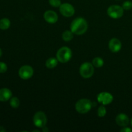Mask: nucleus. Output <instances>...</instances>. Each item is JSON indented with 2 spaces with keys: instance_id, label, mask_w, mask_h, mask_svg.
<instances>
[{
  "instance_id": "7",
  "label": "nucleus",
  "mask_w": 132,
  "mask_h": 132,
  "mask_svg": "<svg viewBox=\"0 0 132 132\" xmlns=\"http://www.w3.org/2000/svg\"><path fill=\"white\" fill-rule=\"evenodd\" d=\"M59 11L63 16L70 18L74 14L75 9L71 4L64 3L61 4L59 6Z\"/></svg>"
},
{
  "instance_id": "13",
  "label": "nucleus",
  "mask_w": 132,
  "mask_h": 132,
  "mask_svg": "<svg viewBox=\"0 0 132 132\" xmlns=\"http://www.w3.org/2000/svg\"><path fill=\"white\" fill-rule=\"evenodd\" d=\"M12 95V93L11 90L9 89L6 88L0 89V101H7L11 98Z\"/></svg>"
},
{
  "instance_id": "17",
  "label": "nucleus",
  "mask_w": 132,
  "mask_h": 132,
  "mask_svg": "<svg viewBox=\"0 0 132 132\" xmlns=\"http://www.w3.org/2000/svg\"><path fill=\"white\" fill-rule=\"evenodd\" d=\"M92 64L96 68H101L104 65V61L102 58L97 57L92 60Z\"/></svg>"
},
{
  "instance_id": "19",
  "label": "nucleus",
  "mask_w": 132,
  "mask_h": 132,
  "mask_svg": "<svg viewBox=\"0 0 132 132\" xmlns=\"http://www.w3.org/2000/svg\"><path fill=\"white\" fill-rule=\"evenodd\" d=\"M106 114V108L104 105L99 107L97 110V115L99 117H104Z\"/></svg>"
},
{
  "instance_id": "12",
  "label": "nucleus",
  "mask_w": 132,
  "mask_h": 132,
  "mask_svg": "<svg viewBox=\"0 0 132 132\" xmlns=\"http://www.w3.org/2000/svg\"><path fill=\"white\" fill-rule=\"evenodd\" d=\"M116 121L118 126L121 127H125L128 125L130 119L127 115L125 113H120L116 117Z\"/></svg>"
},
{
  "instance_id": "21",
  "label": "nucleus",
  "mask_w": 132,
  "mask_h": 132,
  "mask_svg": "<svg viewBox=\"0 0 132 132\" xmlns=\"http://www.w3.org/2000/svg\"><path fill=\"white\" fill-rule=\"evenodd\" d=\"M122 7L123 8L124 10H130V9L132 8V2L130 1H125L122 4Z\"/></svg>"
},
{
  "instance_id": "3",
  "label": "nucleus",
  "mask_w": 132,
  "mask_h": 132,
  "mask_svg": "<svg viewBox=\"0 0 132 132\" xmlns=\"http://www.w3.org/2000/svg\"><path fill=\"white\" fill-rule=\"evenodd\" d=\"M92 107V102L87 99H80L76 103L75 106L76 111L81 114L88 113L91 110Z\"/></svg>"
},
{
  "instance_id": "14",
  "label": "nucleus",
  "mask_w": 132,
  "mask_h": 132,
  "mask_svg": "<svg viewBox=\"0 0 132 132\" xmlns=\"http://www.w3.org/2000/svg\"><path fill=\"white\" fill-rule=\"evenodd\" d=\"M58 63L57 59H55L54 57H50L46 60V63H45V65L48 68H54L57 67Z\"/></svg>"
},
{
  "instance_id": "9",
  "label": "nucleus",
  "mask_w": 132,
  "mask_h": 132,
  "mask_svg": "<svg viewBox=\"0 0 132 132\" xmlns=\"http://www.w3.org/2000/svg\"><path fill=\"white\" fill-rule=\"evenodd\" d=\"M97 99L98 102L103 105H108L110 104L113 100V95L110 93L106 92H101L100 94H98Z\"/></svg>"
},
{
  "instance_id": "8",
  "label": "nucleus",
  "mask_w": 132,
  "mask_h": 132,
  "mask_svg": "<svg viewBox=\"0 0 132 132\" xmlns=\"http://www.w3.org/2000/svg\"><path fill=\"white\" fill-rule=\"evenodd\" d=\"M34 74V70L29 65H24L19 70V76L22 79L27 80L32 77Z\"/></svg>"
},
{
  "instance_id": "22",
  "label": "nucleus",
  "mask_w": 132,
  "mask_h": 132,
  "mask_svg": "<svg viewBox=\"0 0 132 132\" xmlns=\"http://www.w3.org/2000/svg\"><path fill=\"white\" fill-rule=\"evenodd\" d=\"M7 70V66L3 62H0V73H5Z\"/></svg>"
},
{
  "instance_id": "26",
  "label": "nucleus",
  "mask_w": 132,
  "mask_h": 132,
  "mask_svg": "<svg viewBox=\"0 0 132 132\" xmlns=\"http://www.w3.org/2000/svg\"><path fill=\"white\" fill-rule=\"evenodd\" d=\"M1 55H2V50H1V49L0 48V57H1Z\"/></svg>"
},
{
  "instance_id": "23",
  "label": "nucleus",
  "mask_w": 132,
  "mask_h": 132,
  "mask_svg": "<svg viewBox=\"0 0 132 132\" xmlns=\"http://www.w3.org/2000/svg\"><path fill=\"white\" fill-rule=\"evenodd\" d=\"M120 131H121V132H131L132 130L131 128H130L125 126V127H124V128L122 127V128L121 129Z\"/></svg>"
},
{
  "instance_id": "1",
  "label": "nucleus",
  "mask_w": 132,
  "mask_h": 132,
  "mask_svg": "<svg viewBox=\"0 0 132 132\" xmlns=\"http://www.w3.org/2000/svg\"><path fill=\"white\" fill-rule=\"evenodd\" d=\"M87 21L82 18H78L73 20L70 24V30L73 34L82 35L87 31Z\"/></svg>"
},
{
  "instance_id": "25",
  "label": "nucleus",
  "mask_w": 132,
  "mask_h": 132,
  "mask_svg": "<svg viewBox=\"0 0 132 132\" xmlns=\"http://www.w3.org/2000/svg\"><path fill=\"white\" fill-rule=\"evenodd\" d=\"M5 131H6V130H5L3 127H2V126H0V132H5Z\"/></svg>"
},
{
  "instance_id": "6",
  "label": "nucleus",
  "mask_w": 132,
  "mask_h": 132,
  "mask_svg": "<svg viewBox=\"0 0 132 132\" xmlns=\"http://www.w3.org/2000/svg\"><path fill=\"white\" fill-rule=\"evenodd\" d=\"M107 14L113 19H119L123 15L124 9L119 5H111L107 10Z\"/></svg>"
},
{
  "instance_id": "11",
  "label": "nucleus",
  "mask_w": 132,
  "mask_h": 132,
  "mask_svg": "<svg viewBox=\"0 0 132 132\" xmlns=\"http://www.w3.org/2000/svg\"><path fill=\"white\" fill-rule=\"evenodd\" d=\"M122 48V44L117 38H112L109 42V48L112 52H118Z\"/></svg>"
},
{
  "instance_id": "10",
  "label": "nucleus",
  "mask_w": 132,
  "mask_h": 132,
  "mask_svg": "<svg viewBox=\"0 0 132 132\" xmlns=\"http://www.w3.org/2000/svg\"><path fill=\"white\" fill-rule=\"evenodd\" d=\"M43 17L45 20L50 24H54L58 20V15L53 10H47L45 12Z\"/></svg>"
},
{
  "instance_id": "16",
  "label": "nucleus",
  "mask_w": 132,
  "mask_h": 132,
  "mask_svg": "<svg viewBox=\"0 0 132 132\" xmlns=\"http://www.w3.org/2000/svg\"><path fill=\"white\" fill-rule=\"evenodd\" d=\"M73 32L70 30H65L62 34V38L64 41H70L73 39Z\"/></svg>"
},
{
  "instance_id": "2",
  "label": "nucleus",
  "mask_w": 132,
  "mask_h": 132,
  "mask_svg": "<svg viewBox=\"0 0 132 132\" xmlns=\"http://www.w3.org/2000/svg\"><path fill=\"white\" fill-rule=\"evenodd\" d=\"M72 56V52L70 48L67 46H63L58 50L56 57L58 61L62 63H66L69 61Z\"/></svg>"
},
{
  "instance_id": "15",
  "label": "nucleus",
  "mask_w": 132,
  "mask_h": 132,
  "mask_svg": "<svg viewBox=\"0 0 132 132\" xmlns=\"http://www.w3.org/2000/svg\"><path fill=\"white\" fill-rule=\"evenodd\" d=\"M10 21L7 18H3L0 20V29L6 30L10 27Z\"/></svg>"
},
{
  "instance_id": "4",
  "label": "nucleus",
  "mask_w": 132,
  "mask_h": 132,
  "mask_svg": "<svg viewBox=\"0 0 132 132\" xmlns=\"http://www.w3.org/2000/svg\"><path fill=\"white\" fill-rule=\"evenodd\" d=\"M79 73L81 77L88 79L91 77L94 73V66L92 63L86 62L82 63L79 68Z\"/></svg>"
},
{
  "instance_id": "20",
  "label": "nucleus",
  "mask_w": 132,
  "mask_h": 132,
  "mask_svg": "<svg viewBox=\"0 0 132 132\" xmlns=\"http://www.w3.org/2000/svg\"><path fill=\"white\" fill-rule=\"evenodd\" d=\"M49 4L53 7H59L61 5V0H48Z\"/></svg>"
},
{
  "instance_id": "27",
  "label": "nucleus",
  "mask_w": 132,
  "mask_h": 132,
  "mask_svg": "<svg viewBox=\"0 0 132 132\" xmlns=\"http://www.w3.org/2000/svg\"><path fill=\"white\" fill-rule=\"evenodd\" d=\"M131 127H132V118H131Z\"/></svg>"
},
{
  "instance_id": "5",
  "label": "nucleus",
  "mask_w": 132,
  "mask_h": 132,
  "mask_svg": "<svg viewBox=\"0 0 132 132\" xmlns=\"http://www.w3.org/2000/svg\"><path fill=\"white\" fill-rule=\"evenodd\" d=\"M34 125L37 128H42L44 126H46L47 123V117L46 114L41 111L36 112L33 118Z\"/></svg>"
},
{
  "instance_id": "18",
  "label": "nucleus",
  "mask_w": 132,
  "mask_h": 132,
  "mask_svg": "<svg viewBox=\"0 0 132 132\" xmlns=\"http://www.w3.org/2000/svg\"><path fill=\"white\" fill-rule=\"evenodd\" d=\"M10 104L13 108H17L19 106L20 101H19V99L18 97H12L11 99H10Z\"/></svg>"
},
{
  "instance_id": "24",
  "label": "nucleus",
  "mask_w": 132,
  "mask_h": 132,
  "mask_svg": "<svg viewBox=\"0 0 132 132\" xmlns=\"http://www.w3.org/2000/svg\"><path fill=\"white\" fill-rule=\"evenodd\" d=\"M42 131L43 132H48L49 131V129L46 127V126H44L43 128H42Z\"/></svg>"
}]
</instances>
